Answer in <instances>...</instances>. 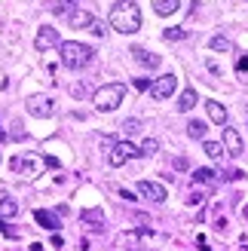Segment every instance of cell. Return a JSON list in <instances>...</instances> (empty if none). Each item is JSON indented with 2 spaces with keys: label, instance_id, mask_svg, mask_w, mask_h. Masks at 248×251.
Segmentation results:
<instances>
[{
  "label": "cell",
  "instance_id": "obj_30",
  "mask_svg": "<svg viewBox=\"0 0 248 251\" xmlns=\"http://www.w3.org/2000/svg\"><path fill=\"white\" fill-rule=\"evenodd\" d=\"M236 71H239V74H245V71H248V55L236 58Z\"/></svg>",
  "mask_w": 248,
  "mask_h": 251
},
{
  "label": "cell",
  "instance_id": "obj_20",
  "mask_svg": "<svg viewBox=\"0 0 248 251\" xmlns=\"http://www.w3.org/2000/svg\"><path fill=\"white\" fill-rule=\"evenodd\" d=\"M187 135H190V138H196V141H202V138H205V123H202V120H190Z\"/></svg>",
  "mask_w": 248,
  "mask_h": 251
},
{
  "label": "cell",
  "instance_id": "obj_3",
  "mask_svg": "<svg viewBox=\"0 0 248 251\" xmlns=\"http://www.w3.org/2000/svg\"><path fill=\"white\" fill-rule=\"evenodd\" d=\"M58 52H61V65L65 68H71V71H80V68H86L92 61V46H83V43H77V40H65L58 46Z\"/></svg>",
  "mask_w": 248,
  "mask_h": 251
},
{
  "label": "cell",
  "instance_id": "obj_1",
  "mask_svg": "<svg viewBox=\"0 0 248 251\" xmlns=\"http://www.w3.org/2000/svg\"><path fill=\"white\" fill-rule=\"evenodd\" d=\"M107 25L120 34H135L141 28V9L132 0H117L114 9L107 12Z\"/></svg>",
  "mask_w": 248,
  "mask_h": 251
},
{
  "label": "cell",
  "instance_id": "obj_7",
  "mask_svg": "<svg viewBox=\"0 0 248 251\" xmlns=\"http://www.w3.org/2000/svg\"><path fill=\"white\" fill-rule=\"evenodd\" d=\"M175 89H178V77L175 74H163V77L150 86V95L156 98V101H166L169 95H175Z\"/></svg>",
  "mask_w": 248,
  "mask_h": 251
},
{
  "label": "cell",
  "instance_id": "obj_14",
  "mask_svg": "<svg viewBox=\"0 0 248 251\" xmlns=\"http://www.w3.org/2000/svg\"><path fill=\"white\" fill-rule=\"evenodd\" d=\"M205 110H208V120H212V123H218V126L227 123V107L221 104V101H215V98H212V101H205Z\"/></svg>",
  "mask_w": 248,
  "mask_h": 251
},
{
  "label": "cell",
  "instance_id": "obj_15",
  "mask_svg": "<svg viewBox=\"0 0 248 251\" xmlns=\"http://www.w3.org/2000/svg\"><path fill=\"white\" fill-rule=\"evenodd\" d=\"M153 3V12L156 16H172V12H178L181 0H150Z\"/></svg>",
  "mask_w": 248,
  "mask_h": 251
},
{
  "label": "cell",
  "instance_id": "obj_13",
  "mask_svg": "<svg viewBox=\"0 0 248 251\" xmlns=\"http://www.w3.org/2000/svg\"><path fill=\"white\" fill-rule=\"evenodd\" d=\"M68 22H71V28H92V22H95V16H92V12L89 9H77V12H71V16H68Z\"/></svg>",
  "mask_w": 248,
  "mask_h": 251
},
{
  "label": "cell",
  "instance_id": "obj_19",
  "mask_svg": "<svg viewBox=\"0 0 248 251\" xmlns=\"http://www.w3.org/2000/svg\"><path fill=\"white\" fill-rule=\"evenodd\" d=\"M193 104H196V89H184L178 98V110H190Z\"/></svg>",
  "mask_w": 248,
  "mask_h": 251
},
{
  "label": "cell",
  "instance_id": "obj_34",
  "mask_svg": "<svg viewBox=\"0 0 248 251\" xmlns=\"http://www.w3.org/2000/svg\"><path fill=\"white\" fill-rule=\"evenodd\" d=\"M0 162H3V156H0Z\"/></svg>",
  "mask_w": 248,
  "mask_h": 251
},
{
  "label": "cell",
  "instance_id": "obj_2",
  "mask_svg": "<svg viewBox=\"0 0 248 251\" xmlns=\"http://www.w3.org/2000/svg\"><path fill=\"white\" fill-rule=\"evenodd\" d=\"M123 98H126V86L123 83H104L101 89L92 92V104L101 114H110V110H117L123 104Z\"/></svg>",
  "mask_w": 248,
  "mask_h": 251
},
{
  "label": "cell",
  "instance_id": "obj_4",
  "mask_svg": "<svg viewBox=\"0 0 248 251\" xmlns=\"http://www.w3.org/2000/svg\"><path fill=\"white\" fill-rule=\"evenodd\" d=\"M135 156H141V150L135 147L132 141H117L114 147H110V153H107V166L120 169V166H126L129 159H135Z\"/></svg>",
  "mask_w": 248,
  "mask_h": 251
},
{
  "label": "cell",
  "instance_id": "obj_27",
  "mask_svg": "<svg viewBox=\"0 0 248 251\" xmlns=\"http://www.w3.org/2000/svg\"><path fill=\"white\" fill-rule=\"evenodd\" d=\"M132 83H135V89H138V92H150V86H153L150 80H144V77H138V80H132Z\"/></svg>",
  "mask_w": 248,
  "mask_h": 251
},
{
  "label": "cell",
  "instance_id": "obj_12",
  "mask_svg": "<svg viewBox=\"0 0 248 251\" xmlns=\"http://www.w3.org/2000/svg\"><path fill=\"white\" fill-rule=\"evenodd\" d=\"M80 221H83V224H89V227H95V230H101V227H104V208H98V205L83 208Z\"/></svg>",
  "mask_w": 248,
  "mask_h": 251
},
{
  "label": "cell",
  "instance_id": "obj_31",
  "mask_svg": "<svg viewBox=\"0 0 248 251\" xmlns=\"http://www.w3.org/2000/svg\"><path fill=\"white\" fill-rule=\"evenodd\" d=\"M43 166H49V169H55V166H58V159H55V156H43Z\"/></svg>",
  "mask_w": 248,
  "mask_h": 251
},
{
  "label": "cell",
  "instance_id": "obj_32",
  "mask_svg": "<svg viewBox=\"0 0 248 251\" xmlns=\"http://www.w3.org/2000/svg\"><path fill=\"white\" fill-rule=\"evenodd\" d=\"M175 169H181V172H184V169H187V159L178 156V159H175Z\"/></svg>",
  "mask_w": 248,
  "mask_h": 251
},
{
  "label": "cell",
  "instance_id": "obj_26",
  "mask_svg": "<svg viewBox=\"0 0 248 251\" xmlns=\"http://www.w3.org/2000/svg\"><path fill=\"white\" fill-rule=\"evenodd\" d=\"M138 129H141V123H138V120H126V123H123V132H129V135H135Z\"/></svg>",
  "mask_w": 248,
  "mask_h": 251
},
{
  "label": "cell",
  "instance_id": "obj_28",
  "mask_svg": "<svg viewBox=\"0 0 248 251\" xmlns=\"http://www.w3.org/2000/svg\"><path fill=\"white\" fill-rule=\"evenodd\" d=\"M89 31H92V34H98V37H104V34H107V25H104V22H98V19H95V22H92V28H89Z\"/></svg>",
  "mask_w": 248,
  "mask_h": 251
},
{
  "label": "cell",
  "instance_id": "obj_22",
  "mask_svg": "<svg viewBox=\"0 0 248 251\" xmlns=\"http://www.w3.org/2000/svg\"><path fill=\"white\" fill-rule=\"evenodd\" d=\"M202 147H205V153L212 156V159H221V156H224V144H218V141H202Z\"/></svg>",
  "mask_w": 248,
  "mask_h": 251
},
{
  "label": "cell",
  "instance_id": "obj_10",
  "mask_svg": "<svg viewBox=\"0 0 248 251\" xmlns=\"http://www.w3.org/2000/svg\"><path fill=\"white\" fill-rule=\"evenodd\" d=\"M132 58L138 61L141 68H147V71H156V68H159V55H156V52H150V49L132 46Z\"/></svg>",
  "mask_w": 248,
  "mask_h": 251
},
{
  "label": "cell",
  "instance_id": "obj_16",
  "mask_svg": "<svg viewBox=\"0 0 248 251\" xmlns=\"http://www.w3.org/2000/svg\"><path fill=\"white\" fill-rule=\"evenodd\" d=\"M77 0H52V12L55 16H71V12H77Z\"/></svg>",
  "mask_w": 248,
  "mask_h": 251
},
{
  "label": "cell",
  "instance_id": "obj_9",
  "mask_svg": "<svg viewBox=\"0 0 248 251\" xmlns=\"http://www.w3.org/2000/svg\"><path fill=\"white\" fill-rule=\"evenodd\" d=\"M138 193L147 199V202H153V205L166 202V187L156 184V181H138Z\"/></svg>",
  "mask_w": 248,
  "mask_h": 251
},
{
  "label": "cell",
  "instance_id": "obj_29",
  "mask_svg": "<svg viewBox=\"0 0 248 251\" xmlns=\"http://www.w3.org/2000/svg\"><path fill=\"white\" fill-rule=\"evenodd\" d=\"M71 95L74 98H86V95H89V89H86V86H71Z\"/></svg>",
  "mask_w": 248,
  "mask_h": 251
},
{
  "label": "cell",
  "instance_id": "obj_5",
  "mask_svg": "<svg viewBox=\"0 0 248 251\" xmlns=\"http://www.w3.org/2000/svg\"><path fill=\"white\" fill-rule=\"evenodd\" d=\"M40 169H43V162L37 159L34 153H22V156L9 159V172H19V175H31V178H37Z\"/></svg>",
  "mask_w": 248,
  "mask_h": 251
},
{
  "label": "cell",
  "instance_id": "obj_18",
  "mask_svg": "<svg viewBox=\"0 0 248 251\" xmlns=\"http://www.w3.org/2000/svg\"><path fill=\"white\" fill-rule=\"evenodd\" d=\"M230 37H224V34H215L212 40H208V49H215V52H230Z\"/></svg>",
  "mask_w": 248,
  "mask_h": 251
},
{
  "label": "cell",
  "instance_id": "obj_8",
  "mask_svg": "<svg viewBox=\"0 0 248 251\" xmlns=\"http://www.w3.org/2000/svg\"><path fill=\"white\" fill-rule=\"evenodd\" d=\"M55 46H61L58 31L52 28V25H43V28L37 31V37H34V49L37 52H46V49H55Z\"/></svg>",
  "mask_w": 248,
  "mask_h": 251
},
{
  "label": "cell",
  "instance_id": "obj_23",
  "mask_svg": "<svg viewBox=\"0 0 248 251\" xmlns=\"http://www.w3.org/2000/svg\"><path fill=\"white\" fill-rule=\"evenodd\" d=\"M0 215H9V218H16V215H19V205L12 202L9 196H3V202H0Z\"/></svg>",
  "mask_w": 248,
  "mask_h": 251
},
{
  "label": "cell",
  "instance_id": "obj_25",
  "mask_svg": "<svg viewBox=\"0 0 248 251\" xmlns=\"http://www.w3.org/2000/svg\"><path fill=\"white\" fill-rule=\"evenodd\" d=\"M163 37L175 43V40H184V37H187V31H184V28H166V31H163Z\"/></svg>",
  "mask_w": 248,
  "mask_h": 251
},
{
  "label": "cell",
  "instance_id": "obj_17",
  "mask_svg": "<svg viewBox=\"0 0 248 251\" xmlns=\"http://www.w3.org/2000/svg\"><path fill=\"white\" fill-rule=\"evenodd\" d=\"M34 221L40 224L43 230H58V221L49 215V211H43V208H37V211H34Z\"/></svg>",
  "mask_w": 248,
  "mask_h": 251
},
{
  "label": "cell",
  "instance_id": "obj_6",
  "mask_svg": "<svg viewBox=\"0 0 248 251\" xmlns=\"http://www.w3.org/2000/svg\"><path fill=\"white\" fill-rule=\"evenodd\" d=\"M28 114L46 120V117L55 114V101H52L49 95H31V98H28Z\"/></svg>",
  "mask_w": 248,
  "mask_h": 251
},
{
  "label": "cell",
  "instance_id": "obj_21",
  "mask_svg": "<svg viewBox=\"0 0 248 251\" xmlns=\"http://www.w3.org/2000/svg\"><path fill=\"white\" fill-rule=\"evenodd\" d=\"M138 150H141V156H153L156 150H159V141H156V138H144Z\"/></svg>",
  "mask_w": 248,
  "mask_h": 251
},
{
  "label": "cell",
  "instance_id": "obj_24",
  "mask_svg": "<svg viewBox=\"0 0 248 251\" xmlns=\"http://www.w3.org/2000/svg\"><path fill=\"white\" fill-rule=\"evenodd\" d=\"M193 181L196 184H208V181H215V172L212 169H196L193 172Z\"/></svg>",
  "mask_w": 248,
  "mask_h": 251
},
{
  "label": "cell",
  "instance_id": "obj_33",
  "mask_svg": "<svg viewBox=\"0 0 248 251\" xmlns=\"http://www.w3.org/2000/svg\"><path fill=\"white\" fill-rule=\"evenodd\" d=\"M3 138H6V132H3V129H0V141H3Z\"/></svg>",
  "mask_w": 248,
  "mask_h": 251
},
{
  "label": "cell",
  "instance_id": "obj_11",
  "mask_svg": "<svg viewBox=\"0 0 248 251\" xmlns=\"http://www.w3.org/2000/svg\"><path fill=\"white\" fill-rule=\"evenodd\" d=\"M224 147H227V153L230 156H239L242 153V135H239V129H233V126H227L224 129Z\"/></svg>",
  "mask_w": 248,
  "mask_h": 251
}]
</instances>
